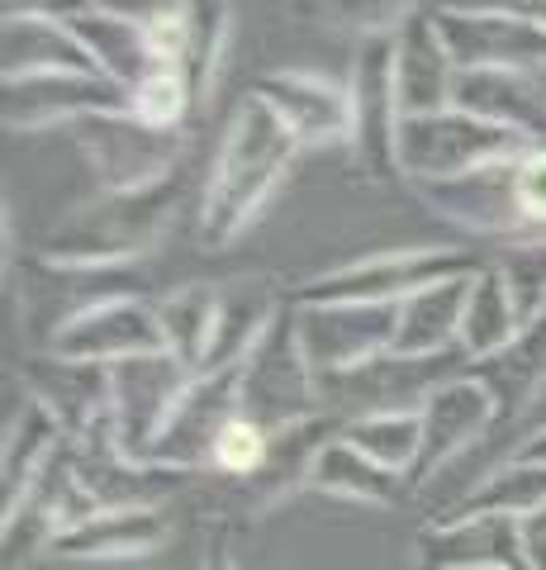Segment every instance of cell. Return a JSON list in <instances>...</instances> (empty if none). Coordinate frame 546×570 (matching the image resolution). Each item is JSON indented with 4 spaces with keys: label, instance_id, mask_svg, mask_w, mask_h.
<instances>
[{
    "label": "cell",
    "instance_id": "obj_1",
    "mask_svg": "<svg viewBox=\"0 0 546 570\" xmlns=\"http://www.w3.org/2000/svg\"><path fill=\"white\" fill-rule=\"evenodd\" d=\"M295 153H299V138L280 124L271 105L252 91L242 96L234 119H228L224 148H219L215 171H209L205 195H200L196 228H200V243L209 253L228 247L257 219L267 195L280 186V176L290 171Z\"/></svg>",
    "mask_w": 546,
    "mask_h": 570
},
{
    "label": "cell",
    "instance_id": "obj_2",
    "mask_svg": "<svg viewBox=\"0 0 546 570\" xmlns=\"http://www.w3.org/2000/svg\"><path fill=\"white\" fill-rule=\"evenodd\" d=\"M186 200V176L171 171L138 190H100L96 200L67 209L43 234V262L58 266H119L152 253Z\"/></svg>",
    "mask_w": 546,
    "mask_h": 570
},
{
    "label": "cell",
    "instance_id": "obj_3",
    "mask_svg": "<svg viewBox=\"0 0 546 570\" xmlns=\"http://www.w3.org/2000/svg\"><path fill=\"white\" fill-rule=\"evenodd\" d=\"M489 262H480L470 247H390L361 262L332 266V272L299 285L290 299L299 305H328V299H357V305H404L409 295L443 285L456 276H475Z\"/></svg>",
    "mask_w": 546,
    "mask_h": 570
},
{
    "label": "cell",
    "instance_id": "obj_4",
    "mask_svg": "<svg viewBox=\"0 0 546 570\" xmlns=\"http://www.w3.org/2000/svg\"><path fill=\"white\" fill-rule=\"evenodd\" d=\"M533 153V142L523 134L489 124L466 110H437V115H409L399 124V176L409 186L428 181H451L475 167L508 163V157Z\"/></svg>",
    "mask_w": 546,
    "mask_h": 570
},
{
    "label": "cell",
    "instance_id": "obj_5",
    "mask_svg": "<svg viewBox=\"0 0 546 570\" xmlns=\"http://www.w3.org/2000/svg\"><path fill=\"white\" fill-rule=\"evenodd\" d=\"M319 409V376H314L309 356L299 347L295 309L286 299V309L271 318V328L261 333L252 356L238 366V414L261 423L267 433H280L290 423L314 419Z\"/></svg>",
    "mask_w": 546,
    "mask_h": 570
},
{
    "label": "cell",
    "instance_id": "obj_6",
    "mask_svg": "<svg viewBox=\"0 0 546 570\" xmlns=\"http://www.w3.org/2000/svg\"><path fill=\"white\" fill-rule=\"evenodd\" d=\"M72 129L100 190H138L181 171V153H186L181 129H157V124H143L133 110L91 115L72 124Z\"/></svg>",
    "mask_w": 546,
    "mask_h": 570
},
{
    "label": "cell",
    "instance_id": "obj_7",
    "mask_svg": "<svg viewBox=\"0 0 546 570\" xmlns=\"http://www.w3.org/2000/svg\"><path fill=\"white\" fill-rule=\"evenodd\" d=\"M351 163L366 181L399 176V96H395V43L390 33L361 39L351 58Z\"/></svg>",
    "mask_w": 546,
    "mask_h": 570
},
{
    "label": "cell",
    "instance_id": "obj_8",
    "mask_svg": "<svg viewBox=\"0 0 546 570\" xmlns=\"http://www.w3.org/2000/svg\"><path fill=\"white\" fill-rule=\"evenodd\" d=\"M295 309V333L305 347L314 376H343L357 371L376 356L395 352L399 333V305H357V299H328V305H299Z\"/></svg>",
    "mask_w": 546,
    "mask_h": 570
},
{
    "label": "cell",
    "instance_id": "obj_9",
    "mask_svg": "<svg viewBox=\"0 0 546 570\" xmlns=\"http://www.w3.org/2000/svg\"><path fill=\"white\" fill-rule=\"evenodd\" d=\"M196 371L181 366L171 352L129 356L110 366V414L119 433V452L129 461H148L157 433L167 428L171 409L181 404L186 385Z\"/></svg>",
    "mask_w": 546,
    "mask_h": 570
},
{
    "label": "cell",
    "instance_id": "obj_10",
    "mask_svg": "<svg viewBox=\"0 0 546 570\" xmlns=\"http://www.w3.org/2000/svg\"><path fill=\"white\" fill-rule=\"evenodd\" d=\"M48 352L67 356V362L115 366V362H129V356L167 352V343H162V324H157V305L138 295H105L67 318L48 337Z\"/></svg>",
    "mask_w": 546,
    "mask_h": 570
},
{
    "label": "cell",
    "instance_id": "obj_11",
    "mask_svg": "<svg viewBox=\"0 0 546 570\" xmlns=\"http://www.w3.org/2000/svg\"><path fill=\"white\" fill-rule=\"evenodd\" d=\"M418 414H423V452L409 475L414 490H423L428 480L443 475L456 456H466L475 442L489 438V428L499 423V400L489 395L485 381H475L470 371H461V376L437 385L433 395L418 404Z\"/></svg>",
    "mask_w": 546,
    "mask_h": 570
},
{
    "label": "cell",
    "instance_id": "obj_12",
    "mask_svg": "<svg viewBox=\"0 0 546 570\" xmlns=\"http://www.w3.org/2000/svg\"><path fill=\"white\" fill-rule=\"evenodd\" d=\"M414 190L423 195V205L437 209L451 224H461L466 234L504 238V243L542 238L537 228L523 219V205H518V157H508V163H489V167H475L466 176H451V181L414 186Z\"/></svg>",
    "mask_w": 546,
    "mask_h": 570
},
{
    "label": "cell",
    "instance_id": "obj_13",
    "mask_svg": "<svg viewBox=\"0 0 546 570\" xmlns=\"http://www.w3.org/2000/svg\"><path fill=\"white\" fill-rule=\"evenodd\" d=\"M6 86V129L39 134L58 124H81L91 115L129 110V91L100 71H43V77H14Z\"/></svg>",
    "mask_w": 546,
    "mask_h": 570
},
{
    "label": "cell",
    "instance_id": "obj_14",
    "mask_svg": "<svg viewBox=\"0 0 546 570\" xmlns=\"http://www.w3.org/2000/svg\"><path fill=\"white\" fill-rule=\"evenodd\" d=\"M234 419H238V366L234 371H200V376H190L181 404L171 409L167 428L157 433L148 461L190 471V475L209 471L215 442Z\"/></svg>",
    "mask_w": 546,
    "mask_h": 570
},
{
    "label": "cell",
    "instance_id": "obj_15",
    "mask_svg": "<svg viewBox=\"0 0 546 570\" xmlns=\"http://www.w3.org/2000/svg\"><path fill=\"white\" fill-rule=\"evenodd\" d=\"M437 29L447 39L456 67H546V20L533 14H499V10H437Z\"/></svg>",
    "mask_w": 546,
    "mask_h": 570
},
{
    "label": "cell",
    "instance_id": "obj_16",
    "mask_svg": "<svg viewBox=\"0 0 546 570\" xmlns=\"http://www.w3.org/2000/svg\"><path fill=\"white\" fill-rule=\"evenodd\" d=\"M395 96L399 115H437L451 110V86H456V58L447 52V39L437 29L433 6H418L395 33Z\"/></svg>",
    "mask_w": 546,
    "mask_h": 570
},
{
    "label": "cell",
    "instance_id": "obj_17",
    "mask_svg": "<svg viewBox=\"0 0 546 570\" xmlns=\"http://www.w3.org/2000/svg\"><path fill=\"white\" fill-rule=\"evenodd\" d=\"M252 96H261L280 115V124L299 138V148L351 142V91L319 71H267Z\"/></svg>",
    "mask_w": 546,
    "mask_h": 570
},
{
    "label": "cell",
    "instance_id": "obj_18",
    "mask_svg": "<svg viewBox=\"0 0 546 570\" xmlns=\"http://www.w3.org/2000/svg\"><path fill=\"white\" fill-rule=\"evenodd\" d=\"M171 538L167 504H125V509H96L81 523H72L52 542L48 557L62 561H138L162 551Z\"/></svg>",
    "mask_w": 546,
    "mask_h": 570
},
{
    "label": "cell",
    "instance_id": "obj_19",
    "mask_svg": "<svg viewBox=\"0 0 546 570\" xmlns=\"http://www.w3.org/2000/svg\"><path fill=\"white\" fill-rule=\"evenodd\" d=\"M451 105L523 134L533 148H546V86L537 81V71L461 67L456 71V86H451Z\"/></svg>",
    "mask_w": 546,
    "mask_h": 570
},
{
    "label": "cell",
    "instance_id": "obj_20",
    "mask_svg": "<svg viewBox=\"0 0 546 570\" xmlns=\"http://www.w3.org/2000/svg\"><path fill=\"white\" fill-rule=\"evenodd\" d=\"M523 561V528L514 519H433L414 538V570H475Z\"/></svg>",
    "mask_w": 546,
    "mask_h": 570
},
{
    "label": "cell",
    "instance_id": "obj_21",
    "mask_svg": "<svg viewBox=\"0 0 546 570\" xmlns=\"http://www.w3.org/2000/svg\"><path fill=\"white\" fill-rule=\"evenodd\" d=\"M338 433H343V419L328 414V409H319V414L305 419V423H290V428H280V433H271L261 471L242 480V490L252 499V513H271L276 504L295 499L299 490H309L314 461H319V452Z\"/></svg>",
    "mask_w": 546,
    "mask_h": 570
},
{
    "label": "cell",
    "instance_id": "obj_22",
    "mask_svg": "<svg viewBox=\"0 0 546 570\" xmlns=\"http://www.w3.org/2000/svg\"><path fill=\"white\" fill-rule=\"evenodd\" d=\"M24 385H29V400H39L58 414L67 438H81L86 428L110 419V366L67 362V356L48 352L24 366Z\"/></svg>",
    "mask_w": 546,
    "mask_h": 570
},
{
    "label": "cell",
    "instance_id": "obj_23",
    "mask_svg": "<svg viewBox=\"0 0 546 570\" xmlns=\"http://www.w3.org/2000/svg\"><path fill=\"white\" fill-rule=\"evenodd\" d=\"M43 71H96V62L67 20L6 14V24H0V81L43 77Z\"/></svg>",
    "mask_w": 546,
    "mask_h": 570
},
{
    "label": "cell",
    "instance_id": "obj_24",
    "mask_svg": "<svg viewBox=\"0 0 546 570\" xmlns=\"http://www.w3.org/2000/svg\"><path fill=\"white\" fill-rule=\"evenodd\" d=\"M67 24H72V33L86 43V52H91L100 77L119 81L125 91H133L138 81H148L157 67H171V62H162V52H157L152 29L138 24V20H125V14L81 10Z\"/></svg>",
    "mask_w": 546,
    "mask_h": 570
},
{
    "label": "cell",
    "instance_id": "obj_25",
    "mask_svg": "<svg viewBox=\"0 0 546 570\" xmlns=\"http://www.w3.org/2000/svg\"><path fill=\"white\" fill-rule=\"evenodd\" d=\"M280 309H286V299L276 295L271 281L252 276V281L219 285V324H215V343H209V356H205L200 371H234V366H242Z\"/></svg>",
    "mask_w": 546,
    "mask_h": 570
},
{
    "label": "cell",
    "instance_id": "obj_26",
    "mask_svg": "<svg viewBox=\"0 0 546 570\" xmlns=\"http://www.w3.org/2000/svg\"><path fill=\"white\" fill-rule=\"evenodd\" d=\"M537 509H546V466L542 461L508 456L495 471H485L470 490H461L447 504V513L437 519H533Z\"/></svg>",
    "mask_w": 546,
    "mask_h": 570
},
{
    "label": "cell",
    "instance_id": "obj_27",
    "mask_svg": "<svg viewBox=\"0 0 546 570\" xmlns=\"http://www.w3.org/2000/svg\"><path fill=\"white\" fill-rule=\"evenodd\" d=\"M466 371L475 381H485L489 395L499 400V423L514 414H527L546 395V318L527 324L504 352L485 356V362H470Z\"/></svg>",
    "mask_w": 546,
    "mask_h": 570
},
{
    "label": "cell",
    "instance_id": "obj_28",
    "mask_svg": "<svg viewBox=\"0 0 546 570\" xmlns=\"http://www.w3.org/2000/svg\"><path fill=\"white\" fill-rule=\"evenodd\" d=\"M466 295H470V276H456V281L428 285V291L409 295L399 305L395 352L399 356H443V352H456V343H461Z\"/></svg>",
    "mask_w": 546,
    "mask_h": 570
},
{
    "label": "cell",
    "instance_id": "obj_29",
    "mask_svg": "<svg viewBox=\"0 0 546 570\" xmlns=\"http://www.w3.org/2000/svg\"><path fill=\"white\" fill-rule=\"evenodd\" d=\"M309 490L332 494V499H351V504H366V509H390V504H399V499H404V490H414V485H409V475L385 471L380 461L357 452L338 433L319 452V461H314Z\"/></svg>",
    "mask_w": 546,
    "mask_h": 570
},
{
    "label": "cell",
    "instance_id": "obj_30",
    "mask_svg": "<svg viewBox=\"0 0 546 570\" xmlns=\"http://www.w3.org/2000/svg\"><path fill=\"white\" fill-rule=\"evenodd\" d=\"M62 442H67V428L58 423V414L39 400H24V409L6 428V452H0V513L20 504V494L39 480V471Z\"/></svg>",
    "mask_w": 546,
    "mask_h": 570
},
{
    "label": "cell",
    "instance_id": "obj_31",
    "mask_svg": "<svg viewBox=\"0 0 546 570\" xmlns=\"http://www.w3.org/2000/svg\"><path fill=\"white\" fill-rule=\"evenodd\" d=\"M157 324H162V343L181 366L200 371L209 343H215V324H219V285H176L157 299Z\"/></svg>",
    "mask_w": 546,
    "mask_h": 570
},
{
    "label": "cell",
    "instance_id": "obj_32",
    "mask_svg": "<svg viewBox=\"0 0 546 570\" xmlns=\"http://www.w3.org/2000/svg\"><path fill=\"white\" fill-rule=\"evenodd\" d=\"M523 333L518 324V309H514V295H508L504 276L495 266L470 276V295H466V314H461V347L466 362H485V356L504 352L514 337Z\"/></svg>",
    "mask_w": 546,
    "mask_h": 570
},
{
    "label": "cell",
    "instance_id": "obj_33",
    "mask_svg": "<svg viewBox=\"0 0 546 570\" xmlns=\"http://www.w3.org/2000/svg\"><path fill=\"white\" fill-rule=\"evenodd\" d=\"M343 438L357 452L380 461L395 475H414L423 452V414L418 409H371V414L343 419Z\"/></svg>",
    "mask_w": 546,
    "mask_h": 570
},
{
    "label": "cell",
    "instance_id": "obj_34",
    "mask_svg": "<svg viewBox=\"0 0 546 570\" xmlns=\"http://www.w3.org/2000/svg\"><path fill=\"white\" fill-rule=\"evenodd\" d=\"M190 14V52H186V77L196 86V100H209L224 67L228 39H234V0H186Z\"/></svg>",
    "mask_w": 546,
    "mask_h": 570
},
{
    "label": "cell",
    "instance_id": "obj_35",
    "mask_svg": "<svg viewBox=\"0 0 546 570\" xmlns=\"http://www.w3.org/2000/svg\"><path fill=\"white\" fill-rule=\"evenodd\" d=\"M489 266H495V272L504 276L523 328L537 324V318H546V238L504 243V253L489 262Z\"/></svg>",
    "mask_w": 546,
    "mask_h": 570
},
{
    "label": "cell",
    "instance_id": "obj_36",
    "mask_svg": "<svg viewBox=\"0 0 546 570\" xmlns=\"http://www.w3.org/2000/svg\"><path fill=\"white\" fill-rule=\"evenodd\" d=\"M196 100V86L181 67H157L148 81H138L129 91V110L143 119V124H157V129H181V119Z\"/></svg>",
    "mask_w": 546,
    "mask_h": 570
},
{
    "label": "cell",
    "instance_id": "obj_37",
    "mask_svg": "<svg viewBox=\"0 0 546 570\" xmlns=\"http://www.w3.org/2000/svg\"><path fill=\"white\" fill-rule=\"evenodd\" d=\"M414 10H418V0H314V14H319L324 24L361 33V39L395 33Z\"/></svg>",
    "mask_w": 546,
    "mask_h": 570
},
{
    "label": "cell",
    "instance_id": "obj_38",
    "mask_svg": "<svg viewBox=\"0 0 546 570\" xmlns=\"http://www.w3.org/2000/svg\"><path fill=\"white\" fill-rule=\"evenodd\" d=\"M267 448H271V433H267V428L238 414V419L219 433L215 456H209V471L234 475V480H248V475L261 471V461H267Z\"/></svg>",
    "mask_w": 546,
    "mask_h": 570
},
{
    "label": "cell",
    "instance_id": "obj_39",
    "mask_svg": "<svg viewBox=\"0 0 546 570\" xmlns=\"http://www.w3.org/2000/svg\"><path fill=\"white\" fill-rule=\"evenodd\" d=\"M518 205L523 219L537 228H546V148H533L518 157Z\"/></svg>",
    "mask_w": 546,
    "mask_h": 570
},
{
    "label": "cell",
    "instance_id": "obj_40",
    "mask_svg": "<svg viewBox=\"0 0 546 570\" xmlns=\"http://www.w3.org/2000/svg\"><path fill=\"white\" fill-rule=\"evenodd\" d=\"M91 10H105V14H125V20H138V24H152L162 14L181 10L186 0H86Z\"/></svg>",
    "mask_w": 546,
    "mask_h": 570
},
{
    "label": "cell",
    "instance_id": "obj_41",
    "mask_svg": "<svg viewBox=\"0 0 546 570\" xmlns=\"http://www.w3.org/2000/svg\"><path fill=\"white\" fill-rule=\"evenodd\" d=\"M437 10H499V14H533L546 20V0H428Z\"/></svg>",
    "mask_w": 546,
    "mask_h": 570
},
{
    "label": "cell",
    "instance_id": "obj_42",
    "mask_svg": "<svg viewBox=\"0 0 546 570\" xmlns=\"http://www.w3.org/2000/svg\"><path fill=\"white\" fill-rule=\"evenodd\" d=\"M91 10L86 0H6V14H52V20H72Z\"/></svg>",
    "mask_w": 546,
    "mask_h": 570
},
{
    "label": "cell",
    "instance_id": "obj_43",
    "mask_svg": "<svg viewBox=\"0 0 546 570\" xmlns=\"http://www.w3.org/2000/svg\"><path fill=\"white\" fill-rule=\"evenodd\" d=\"M200 570H242V566L234 561V551H228L224 532H215V538H209V547H205V561H200Z\"/></svg>",
    "mask_w": 546,
    "mask_h": 570
},
{
    "label": "cell",
    "instance_id": "obj_44",
    "mask_svg": "<svg viewBox=\"0 0 546 570\" xmlns=\"http://www.w3.org/2000/svg\"><path fill=\"white\" fill-rule=\"evenodd\" d=\"M508 456H523V461H542V466H546V428H533V433H527V438H523V442H518V448L508 452Z\"/></svg>",
    "mask_w": 546,
    "mask_h": 570
},
{
    "label": "cell",
    "instance_id": "obj_45",
    "mask_svg": "<svg viewBox=\"0 0 546 570\" xmlns=\"http://www.w3.org/2000/svg\"><path fill=\"white\" fill-rule=\"evenodd\" d=\"M475 570H514V566H475Z\"/></svg>",
    "mask_w": 546,
    "mask_h": 570
},
{
    "label": "cell",
    "instance_id": "obj_46",
    "mask_svg": "<svg viewBox=\"0 0 546 570\" xmlns=\"http://www.w3.org/2000/svg\"><path fill=\"white\" fill-rule=\"evenodd\" d=\"M542 428H546V419H542Z\"/></svg>",
    "mask_w": 546,
    "mask_h": 570
}]
</instances>
